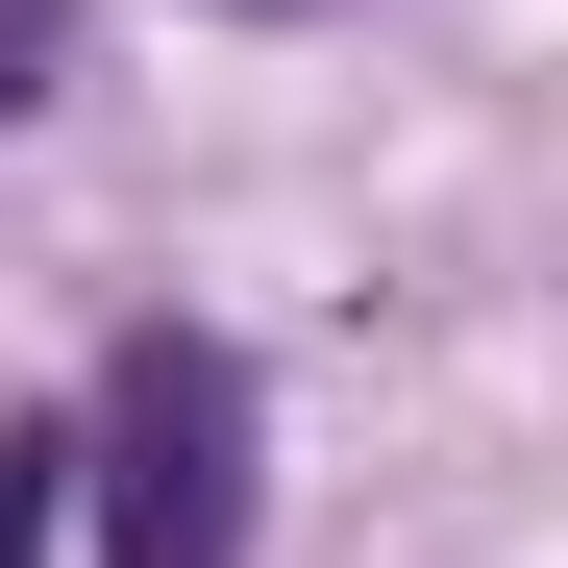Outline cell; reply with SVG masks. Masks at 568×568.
<instances>
[{
	"instance_id": "obj_1",
	"label": "cell",
	"mask_w": 568,
	"mask_h": 568,
	"mask_svg": "<svg viewBox=\"0 0 568 568\" xmlns=\"http://www.w3.org/2000/svg\"><path fill=\"white\" fill-rule=\"evenodd\" d=\"M74 495H100V568H247V346L223 322H124Z\"/></svg>"
},
{
	"instance_id": "obj_2",
	"label": "cell",
	"mask_w": 568,
	"mask_h": 568,
	"mask_svg": "<svg viewBox=\"0 0 568 568\" xmlns=\"http://www.w3.org/2000/svg\"><path fill=\"white\" fill-rule=\"evenodd\" d=\"M50 519H74V445H50V420H0V568H50Z\"/></svg>"
},
{
	"instance_id": "obj_3",
	"label": "cell",
	"mask_w": 568,
	"mask_h": 568,
	"mask_svg": "<svg viewBox=\"0 0 568 568\" xmlns=\"http://www.w3.org/2000/svg\"><path fill=\"white\" fill-rule=\"evenodd\" d=\"M50 50H74V0H0V124L50 100Z\"/></svg>"
},
{
	"instance_id": "obj_4",
	"label": "cell",
	"mask_w": 568,
	"mask_h": 568,
	"mask_svg": "<svg viewBox=\"0 0 568 568\" xmlns=\"http://www.w3.org/2000/svg\"><path fill=\"white\" fill-rule=\"evenodd\" d=\"M247 26H272V0H247Z\"/></svg>"
}]
</instances>
